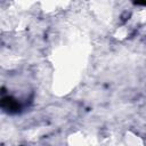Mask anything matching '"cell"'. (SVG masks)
<instances>
[{"label": "cell", "instance_id": "2", "mask_svg": "<svg viewBox=\"0 0 146 146\" xmlns=\"http://www.w3.org/2000/svg\"><path fill=\"white\" fill-rule=\"evenodd\" d=\"M135 5H137V6H146V1L145 2H135Z\"/></svg>", "mask_w": 146, "mask_h": 146}, {"label": "cell", "instance_id": "1", "mask_svg": "<svg viewBox=\"0 0 146 146\" xmlns=\"http://www.w3.org/2000/svg\"><path fill=\"white\" fill-rule=\"evenodd\" d=\"M1 106L8 113H18L22 110L21 102L17 98H15V97H13L10 95L2 97V99H1Z\"/></svg>", "mask_w": 146, "mask_h": 146}]
</instances>
